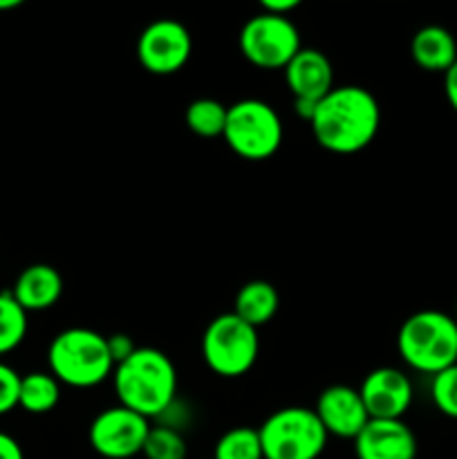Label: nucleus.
<instances>
[{"instance_id": "1", "label": "nucleus", "mask_w": 457, "mask_h": 459, "mask_svg": "<svg viewBox=\"0 0 457 459\" xmlns=\"http://www.w3.org/2000/svg\"><path fill=\"white\" fill-rule=\"evenodd\" d=\"M381 126L379 101L361 85H334L316 103L309 128L321 148L354 155L375 142Z\"/></svg>"}, {"instance_id": "2", "label": "nucleus", "mask_w": 457, "mask_h": 459, "mask_svg": "<svg viewBox=\"0 0 457 459\" xmlns=\"http://www.w3.org/2000/svg\"><path fill=\"white\" fill-rule=\"evenodd\" d=\"M112 385L119 406L151 421L177 399V370L161 350L137 348L115 368Z\"/></svg>"}, {"instance_id": "3", "label": "nucleus", "mask_w": 457, "mask_h": 459, "mask_svg": "<svg viewBox=\"0 0 457 459\" xmlns=\"http://www.w3.org/2000/svg\"><path fill=\"white\" fill-rule=\"evenodd\" d=\"M397 350L415 372L439 375L457 363V318L439 309L415 312L399 327Z\"/></svg>"}, {"instance_id": "4", "label": "nucleus", "mask_w": 457, "mask_h": 459, "mask_svg": "<svg viewBox=\"0 0 457 459\" xmlns=\"http://www.w3.org/2000/svg\"><path fill=\"white\" fill-rule=\"evenodd\" d=\"M49 375L70 388H94L115 372L108 336L90 327L58 332L47 350Z\"/></svg>"}, {"instance_id": "5", "label": "nucleus", "mask_w": 457, "mask_h": 459, "mask_svg": "<svg viewBox=\"0 0 457 459\" xmlns=\"http://www.w3.org/2000/svg\"><path fill=\"white\" fill-rule=\"evenodd\" d=\"M258 435L264 459H318L330 439L314 408L303 406L272 412Z\"/></svg>"}, {"instance_id": "6", "label": "nucleus", "mask_w": 457, "mask_h": 459, "mask_svg": "<svg viewBox=\"0 0 457 459\" xmlns=\"http://www.w3.org/2000/svg\"><path fill=\"white\" fill-rule=\"evenodd\" d=\"M260 354L258 330L236 314H220L202 336V359L218 377L236 379L255 366Z\"/></svg>"}, {"instance_id": "7", "label": "nucleus", "mask_w": 457, "mask_h": 459, "mask_svg": "<svg viewBox=\"0 0 457 459\" xmlns=\"http://www.w3.org/2000/svg\"><path fill=\"white\" fill-rule=\"evenodd\" d=\"M282 121L278 112L260 99H242L228 106L224 142L242 160L264 161L282 143Z\"/></svg>"}, {"instance_id": "8", "label": "nucleus", "mask_w": 457, "mask_h": 459, "mask_svg": "<svg viewBox=\"0 0 457 459\" xmlns=\"http://www.w3.org/2000/svg\"><path fill=\"white\" fill-rule=\"evenodd\" d=\"M237 45L242 56L260 70H285L303 49L298 27L289 18L264 12L255 13L242 25Z\"/></svg>"}, {"instance_id": "9", "label": "nucleus", "mask_w": 457, "mask_h": 459, "mask_svg": "<svg viewBox=\"0 0 457 459\" xmlns=\"http://www.w3.org/2000/svg\"><path fill=\"white\" fill-rule=\"evenodd\" d=\"M151 421L124 406L99 412L90 424V446L106 459H130L143 451Z\"/></svg>"}, {"instance_id": "10", "label": "nucleus", "mask_w": 457, "mask_h": 459, "mask_svg": "<svg viewBox=\"0 0 457 459\" xmlns=\"http://www.w3.org/2000/svg\"><path fill=\"white\" fill-rule=\"evenodd\" d=\"M193 54V39L182 22L160 18L142 31L137 40V58L151 74L170 76L182 70Z\"/></svg>"}, {"instance_id": "11", "label": "nucleus", "mask_w": 457, "mask_h": 459, "mask_svg": "<svg viewBox=\"0 0 457 459\" xmlns=\"http://www.w3.org/2000/svg\"><path fill=\"white\" fill-rule=\"evenodd\" d=\"M358 393L370 420H403L415 399L410 377L390 366L367 372Z\"/></svg>"}, {"instance_id": "12", "label": "nucleus", "mask_w": 457, "mask_h": 459, "mask_svg": "<svg viewBox=\"0 0 457 459\" xmlns=\"http://www.w3.org/2000/svg\"><path fill=\"white\" fill-rule=\"evenodd\" d=\"M314 412L330 437L352 439V442L370 421L361 393L345 384H336L323 390L318 394Z\"/></svg>"}, {"instance_id": "13", "label": "nucleus", "mask_w": 457, "mask_h": 459, "mask_svg": "<svg viewBox=\"0 0 457 459\" xmlns=\"http://www.w3.org/2000/svg\"><path fill=\"white\" fill-rule=\"evenodd\" d=\"M357 459H417V437L403 420H370L354 439Z\"/></svg>"}, {"instance_id": "14", "label": "nucleus", "mask_w": 457, "mask_h": 459, "mask_svg": "<svg viewBox=\"0 0 457 459\" xmlns=\"http://www.w3.org/2000/svg\"><path fill=\"white\" fill-rule=\"evenodd\" d=\"M285 81L294 101L318 103L334 88V70L325 54L303 48L285 67Z\"/></svg>"}, {"instance_id": "15", "label": "nucleus", "mask_w": 457, "mask_h": 459, "mask_svg": "<svg viewBox=\"0 0 457 459\" xmlns=\"http://www.w3.org/2000/svg\"><path fill=\"white\" fill-rule=\"evenodd\" d=\"M12 296L27 314L45 312V309L54 307L63 296L61 273L52 264H30L13 282Z\"/></svg>"}, {"instance_id": "16", "label": "nucleus", "mask_w": 457, "mask_h": 459, "mask_svg": "<svg viewBox=\"0 0 457 459\" xmlns=\"http://www.w3.org/2000/svg\"><path fill=\"white\" fill-rule=\"evenodd\" d=\"M410 54L421 70L446 74L457 61V40L446 27L426 25L412 36Z\"/></svg>"}, {"instance_id": "17", "label": "nucleus", "mask_w": 457, "mask_h": 459, "mask_svg": "<svg viewBox=\"0 0 457 459\" xmlns=\"http://www.w3.org/2000/svg\"><path fill=\"white\" fill-rule=\"evenodd\" d=\"M278 307H280V296L272 282L249 281L237 291L233 314L258 330V327L272 323V318L278 314Z\"/></svg>"}, {"instance_id": "18", "label": "nucleus", "mask_w": 457, "mask_h": 459, "mask_svg": "<svg viewBox=\"0 0 457 459\" xmlns=\"http://www.w3.org/2000/svg\"><path fill=\"white\" fill-rule=\"evenodd\" d=\"M61 399V384L49 372H30L21 377L18 406L30 415H45L56 408Z\"/></svg>"}, {"instance_id": "19", "label": "nucleus", "mask_w": 457, "mask_h": 459, "mask_svg": "<svg viewBox=\"0 0 457 459\" xmlns=\"http://www.w3.org/2000/svg\"><path fill=\"white\" fill-rule=\"evenodd\" d=\"M227 112L228 108L220 103L218 99H195V101L188 103L184 121H186L188 130L195 133L197 137H222L224 126H227Z\"/></svg>"}, {"instance_id": "20", "label": "nucleus", "mask_w": 457, "mask_h": 459, "mask_svg": "<svg viewBox=\"0 0 457 459\" xmlns=\"http://www.w3.org/2000/svg\"><path fill=\"white\" fill-rule=\"evenodd\" d=\"M27 336V312L12 291L0 294V357L13 352Z\"/></svg>"}, {"instance_id": "21", "label": "nucleus", "mask_w": 457, "mask_h": 459, "mask_svg": "<svg viewBox=\"0 0 457 459\" xmlns=\"http://www.w3.org/2000/svg\"><path fill=\"white\" fill-rule=\"evenodd\" d=\"M213 459H264L258 429L237 426L218 439Z\"/></svg>"}, {"instance_id": "22", "label": "nucleus", "mask_w": 457, "mask_h": 459, "mask_svg": "<svg viewBox=\"0 0 457 459\" xmlns=\"http://www.w3.org/2000/svg\"><path fill=\"white\" fill-rule=\"evenodd\" d=\"M143 455L146 459H186V439L182 433L166 426H151L146 444H143Z\"/></svg>"}, {"instance_id": "23", "label": "nucleus", "mask_w": 457, "mask_h": 459, "mask_svg": "<svg viewBox=\"0 0 457 459\" xmlns=\"http://www.w3.org/2000/svg\"><path fill=\"white\" fill-rule=\"evenodd\" d=\"M430 397L444 417L457 420V363L430 377Z\"/></svg>"}, {"instance_id": "24", "label": "nucleus", "mask_w": 457, "mask_h": 459, "mask_svg": "<svg viewBox=\"0 0 457 459\" xmlns=\"http://www.w3.org/2000/svg\"><path fill=\"white\" fill-rule=\"evenodd\" d=\"M18 393H21V375L12 366L0 361V415H7L18 408Z\"/></svg>"}, {"instance_id": "25", "label": "nucleus", "mask_w": 457, "mask_h": 459, "mask_svg": "<svg viewBox=\"0 0 457 459\" xmlns=\"http://www.w3.org/2000/svg\"><path fill=\"white\" fill-rule=\"evenodd\" d=\"M188 421H191V411H188L186 403L179 402V399H175V402L157 417V424L177 430V433H182L184 426H186Z\"/></svg>"}, {"instance_id": "26", "label": "nucleus", "mask_w": 457, "mask_h": 459, "mask_svg": "<svg viewBox=\"0 0 457 459\" xmlns=\"http://www.w3.org/2000/svg\"><path fill=\"white\" fill-rule=\"evenodd\" d=\"M108 350H110V357H112V361H115V368H116L119 363H124L125 359L133 357L134 350H137V345H134V341L130 339L128 334H112V336H108Z\"/></svg>"}, {"instance_id": "27", "label": "nucleus", "mask_w": 457, "mask_h": 459, "mask_svg": "<svg viewBox=\"0 0 457 459\" xmlns=\"http://www.w3.org/2000/svg\"><path fill=\"white\" fill-rule=\"evenodd\" d=\"M300 7L298 0H263L260 3V9L264 13H273V16H287L289 18L291 12Z\"/></svg>"}, {"instance_id": "28", "label": "nucleus", "mask_w": 457, "mask_h": 459, "mask_svg": "<svg viewBox=\"0 0 457 459\" xmlns=\"http://www.w3.org/2000/svg\"><path fill=\"white\" fill-rule=\"evenodd\" d=\"M0 459H25L21 444L7 433H0Z\"/></svg>"}, {"instance_id": "29", "label": "nucleus", "mask_w": 457, "mask_h": 459, "mask_svg": "<svg viewBox=\"0 0 457 459\" xmlns=\"http://www.w3.org/2000/svg\"><path fill=\"white\" fill-rule=\"evenodd\" d=\"M444 94H446L448 103H451L453 110L457 112V61L453 63L451 70L444 74Z\"/></svg>"}, {"instance_id": "30", "label": "nucleus", "mask_w": 457, "mask_h": 459, "mask_svg": "<svg viewBox=\"0 0 457 459\" xmlns=\"http://www.w3.org/2000/svg\"><path fill=\"white\" fill-rule=\"evenodd\" d=\"M21 0H0V12H9V9L21 7Z\"/></svg>"}]
</instances>
